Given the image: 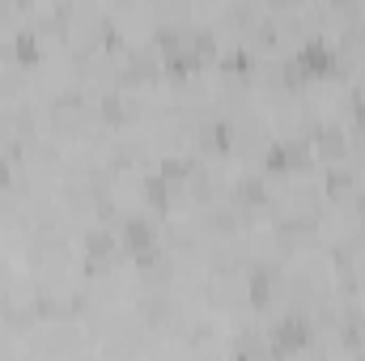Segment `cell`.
Wrapping results in <instances>:
<instances>
[{
	"label": "cell",
	"mask_w": 365,
	"mask_h": 361,
	"mask_svg": "<svg viewBox=\"0 0 365 361\" xmlns=\"http://www.w3.org/2000/svg\"><path fill=\"white\" fill-rule=\"evenodd\" d=\"M293 64H297L302 81H323V77H336V73H340V60H336V51H331L327 43H306V47L293 56Z\"/></svg>",
	"instance_id": "obj_1"
},
{
	"label": "cell",
	"mask_w": 365,
	"mask_h": 361,
	"mask_svg": "<svg viewBox=\"0 0 365 361\" xmlns=\"http://www.w3.org/2000/svg\"><path fill=\"white\" fill-rule=\"evenodd\" d=\"M119 247L128 251V255H158V225L153 221H145V217H128L123 221V230H119Z\"/></svg>",
	"instance_id": "obj_2"
},
{
	"label": "cell",
	"mask_w": 365,
	"mask_h": 361,
	"mask_svg": "<svg viewBox=\"0 0 365 361\" xmlns=\"http://www.w3.org/2000/svg\"><path fill=\"white\" fill-rule=\"evenodd\" d=\"M310 340H314V327L302 315H289L272 327V353H302L310 349Z\"/></svg>",
	"instance_id": "obj_3"
},
{
	"label": "cell",
	"mask_w": 365,
	"mask_h": 361,
	"mask_svg": "<svg viewBox=\"0 0 365 361\" xmlns=\"http://www.w3.org/2000/svg\"><path fill=\"white\" fill-rule=\"evenodd\" d=\"M268 175H297L310 166V145H297V141H284V145H272L268 158H264Z\"/></svg>",
	"instance_id": "obj_4"
},
{
	"label": "cell",
	"mask_w": 365,
	"mask_h": 361,
	"mask_svg": "<svg viewBox=\"0 0 365 361\" xmlns=\"http://www.w3.org/2000/svg\"><path fill=\"white\" fill-rule=\"evenodd\" d=\"M200 149H204L208 158H225V153H230V123L208 119V123L200 128Z\"/></svg>",
	"instance_id": "obj_5"
},
{
	"label": "cell",
	"mask_w": 365,
	"mask_h": 361,
	"mask_svg": "<svg viewBox=\"0 0 365 361\" xmlns=\"http://www.w3.org/2000/svg\"><path fill=\"white\" fill-rule=\"evenodd\" d=\"M314 153L327 158V162H340V158H349V136L340 128H319L314 132Z\"/></svg>",
	"instance_id": "obj_6"
},
{
	"label": "cell",
	"mask_w": 365,
	"mask_h": 361,
	"mask_svg": "<svg viewBox=\"0 0 365 361\" xmlns=\"http://www.w3.org/2000/svg\"><path fill=\"white\" fill-rule=\"evenodd\" d=\"M17 68H34L38 60H43V47H38V39L34 34H17L13 43H9V51H4Z\"/></svg>",
	"instance_id": "obj_7"
},
{
	"label": "cell",
	"mask_w": 365,
	"mask_h": 361,
	"mask_svg": "<svg viewBox=\"0 0 365 361\" xmlns=\"http://www.w3.org/2000/svg\"><path fill=\"white\" fill-rule=\"evenodd\" d=\"M272 285H276V272L272 268H251L247 289H251V306H255V310H264V306L272 302Z\"/></svg>",
	"instance_id": "obj_8"
},
{
	"label": "cell",
	"mask_w": 365,
	"mask_h": 361,
	"mask_svg": "<svg viewBox=\"0 0 365 361\" xmlns=\"http://www.w3.org/2000/svg\"><path fill=\"white\" fill-rule=\"evenodd\" d=\"M145 200H149L153 213H170V183L162 179V175L145 179Z\"/></svg>",
	"instance_id": "obj_9"
},
{
	"label": "cell",
	"mask_w": 365,
	"mask_h": 361,
	"mask_svg": "<svg viewBox=\"0 0 365 361\" xmlns=\"http://www.w3.org/2000/svg\"><path fill=\"white\" fill-rule=\"evenodd\" d=\"M158 175H162V179L170 183V187H179V183H187V179H191V175H195V166H191L187 158H166Z\"/></svg>",
	"instance_id": "obj_10"
},
{
	"label": "cell",
	"mask_w": 365,
	"mask_h": 361,
	"mask_svg": "<svg viewBox=\"0 0 365 361\" xmlns=\"http://www.w3.org/2000/svg\"><path fill=\"white\" fill-rule=\"evenodd\" d=\"M153 77H158L153 60H145V56H132V64H128L123 81H128V86H145V81H153Z\"/></svg>",
	"instance_id": "obj_11"
},
{
	"label": "cell",
	"mask_w": 365,
	"mask_h": 361,
	"mask_svg": "<svg viewBox=\"0 0 365 361\" xmlns=\"http://www.w3.org/2000/svg\"><path fill=\"white\" fill-rule=\"evenodd\" d=\"M234 200H238V204H242V208H264V204H268V191H264V183H238V195H234Z\"/></svg>",
	"instance_id": "obj_12"
},
{
	"label": "cell",
	"mask_w": 365,
	"mask_h": 361,
	"mask_svg": "<svg viewBox=\"0 0 365 361\" xmlns=\"http://www.w3.org/2000/svg\"><path fill=\"white\" fill-rule=\"evenodd\" d=\"M123 119H128V106H123V98H102V123H110V128H123Z\"/></svg>",
	"instance_id": "obj_13"
},
{
	"label": "cell",
	"mask_w": 365,
	"mask_h": 361,
	"mask_svg": "<svg viewBox=\"0 0 365 361\" xmlns=\"http://www.w3.org/2000/svg\"><path fill=\"white\" fill-rule=\"evenodd\" d=\"M327 195H331V200H349V195H353V175L331 171V175H327Z\"/></svg>",
	"instance_id": "obj_14"
},
{
	"label": "cell",
	"mask_w": 365,
	"mask_h": 361,
	"mask_svg": "<svg viewBox=\"0 0 365 361\" xmlns=\"http://www.w3.org/2000/svg\"><path fill=\"white\" fill-rule=\"evenodd\" d=\"M221 68H230V73H242V68H251V60H247V51H234L230 60H221Z\"/></svg>",
	"instance_id": "obj_15"
},
{
	"label": "cell",
	"mask_w": 365,
	"mask_h": 361,
	"mask_svg": "<svg viewBox=\"0 0 365 361\" xmlns=\"http://www.w3.org/2000/svg\"><path fill=\"white\" fill-rule=\"evenodd\" d=\"M212 230H217V234H234V217H230V213L212 217Z\"/></svg>",
	"instance_id": "obj_16"
},
{
	"label": "cell",
	"mask_w": 365,
	"mask_h": 361,
	"mask_svg": "<svg viewBox=\"0 0 365 361\" xmlns=\"http://www.w3.org/2000/svg\"><path fill=\"white\" fill-rule=\"evenodd\" d=\"M13 183V166H9V158H0V191Z\"/></svg>",
	"instance_id": "obj_17"
},
{
	"label": "cell",
	"mask_w": 365,
	"mask_h": 361,
	"mask_svg": "<svg viewBox=\"0 0 365 361\" xmlns=\"http://www.w3.org/2000/svg\"><path fill=\"white\" fill-rule=\"evenodd\" d=\"M13 17V0H0V21H9Z\"/></svg>",
	"instance_id": "obj_18"
},
{
	"label": "cell",
	"mask_w": 365,
	"mask_h": 361,
	"mask_svg": "<svg viewBox=\"0 0 365 361\" xmlns=\"http://www.w3.org/2000/svg\"><path fill=\"white\" fill-rule=\"evenodd\" d=\"M13 4H17V9H30V0H13Z\"/></svg>",
	"instance_id": "obj_19"
},
{
	"label": "cell",
	"mask_w": 365,
	"mask_h": 361,
	"mask_svg": "<svg viewBox=\"0 0 365 361\" xmlns=\"http://www.w3.org/2000/svg\"><path fill=\"white\" fill-rule=\"evenodd\" d=\"M272 4H293V0H272Z\"/></svg>",
	"instance_id": "obj_20"
}]
</instances>
